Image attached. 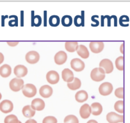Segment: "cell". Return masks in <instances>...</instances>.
Instances as JSON below:
<instances>
[{
  "label": "cell",
  "mask_w": 130,
  "mask_h": 123,
  "mask_svg": "<svg viewBox=\"0 0 130 123\" xmlns=\"http://www.w3.org/2000/svg\"><path fill=\"white\" fill-rule=\"evenodd\" d=\"M106 119L109 123H119L123 122V116L114 112H110L106 115Z\"/></svg>",
  "instance_id": "obj_3"
},
{
  "label": "cell",
  "mask_w": 130,
  "mask_h": 123,
  "mask_svg": "<svg viewBox=\"0 0 130 123\" xmlns=\"http://www.w3.org/2000/svg\"><path fill=\"white\" fill-rule=\"evenodd\" d=\"M113 16V19H114V27H117V17L115 16Z\"/></svg>",
  "instance_id": "obj_44"
},
{
  "label": "cell",
  "mask_w": 130,
  "mask_h": 123,
  "mask_svg": "<svg viewBox=\"0 0 130 123\" xmlns=\"http://www.w3.org/2000/svg\"><path fill=\"white\" fill-rule=\"evenodd\" d=\"M82 16L77 15L74 18V24L76 27L84 26V11H82Z\"/></svg>",
  "instance_id": "obj_25"
},
{
  "label": "cell",
  "mask_w": 130,
  "mask_h": 123,
  "mask_svg": "<svg viewBox=\"0 0 130 123\" xmlns=\"http://www.w3.org/2000/svg\"><path fill=\"white\" fill-rule=\"evenodd\" d=\"M20 120L17 116L13 114L7 116L4 119V123H19Z\"/></svg>",
  "instance_id": "obj_32"
},
{
  "label": "cell",
  "mask_w": 130,
  "mask_h": 123,
  "mask_svg": "<svg viewBox=\"0 0 130 123\" xmlns=\"http://www.w3.org/2000/svg\"><path fill=\"white\" fill-rule=\"evenodd\" d=\"M46 78L49 83L56 84L59 81L60 77L59 74L55 71H50L47 73Z\"/></svg>",
  "instance_id": "obj_12"
},
{
  "label": "cell",
  "mask_w": 130,
  "mask_h": 123,
  "mask_svg": "<svg viewBox=\"0 0 130 123\" xmlns=\"http://www.w3.org/2000/svg\"><path fill=\"white\" fill-rule=\"evenodd\" d=\"M91 79L95 82H100L105 78V72L103 69L96 68L92 70L90 73Z\"/></svg>",
  "instance_id": "obj_1"
},
{
  "label": "cell",
  "mask_w": 130,
  "mask_h": 123,
  "mask_svg": "<svg viewBox=\"0 0 130 123\" xmlns=\"http://www.w3.org/2000/svg\"><path fill=\"white\" fill-rule=\"evenodd\" d=\"M23 95L27 98H32L37 94V89L35 86L32 84H26L22 88Z\"/></svg>",
  "instance_id": "obj_2"
},
{
  "label": "cell",
  "mask_w": 130,
  "mask_h": 123,
  "mask_svg": "<svg viewBox=\"0 0 130 123\" xmlns=\"http://www.w3.org/2000/svg\"><path fill=\"white\" fill-rule=\"evenodd\" d=\"M21 26H24V11L21 12Z\"/></svg>",
  "instance_id": "obj_42"
},
{
  "label": "cell",
  "mask_w": 130,
  "mask_h": 123,
  "mask_svg": "<svg viewBox=\"0 0 130 123\" xmlns=\"http://www.w3.org/2000/svg\"><path fill=\"white\" fill-rule=\"evenodd\" d=\"M123 105L124 102L122 100L117 101L114 104V109L119 113H123Z\"/></svg>",
  "instance_id": "obj_31"
},
{
  "label": "cell",
  "mask_w": 130,
  "mask_h": 123,
  "mask_svg": "<svg viewBox=\"0 0 130 123\" xmlns=\"http://www.w3.org/2000/svg\"><path fill=\"white\" fill-rule=\"evenodd\" d=\"M113 89V85L109 82L103 83L99 88L100 94L104 96H107L110 95Z\"/></svg>",
  "instance_id": "obj_5"
},
{
  "label": "cell",
  "mask_w": 130,
  "mask_h": 123,
  "mask_svg": "<svg viewBox=\"0 0 130 123\" xmlns=\"http://www.w3.org/2000/svg\"><path fill=\"white\" fill-rule=\"evenodd\" d=\"M115 96L119 98V99H123V87H119L115 90L114 93Z\"/></svg>",
  "instance_id": "obj_36"
},
{
  "label": "cell",
  "mask_w": 130,
  "mask_h": 123,
  "mask_svg": "<svg viewBox=\"0 0 130 123\" xmlns=\"http://www.w3.org/2000/svg\"><path fill=\"white\" fill-rule=\"evenodd\" d=\"M42 123H57V119L54 116H48L44 118Z\"/></svg>",
  "instance_id": "obj_35"
},
{
  "label": "cell",
  "mask_w": 130,
  "mask_h": 123,
  "mask_svg": "<svg viewBox=\"0 0 130 123\" xmlns=\"http://www.w3.org/2000/svg\"><path fill=\"white\" fill-rule=\"evenodd\" d=\"M4 60V56L2 53H0V65L2 64Z\"/></svg>",
  "instance_id": "obj_43"
},
{
  "label": "cell",
  "mask_w": 130,
  "mask_h": 123,
  "mask_svg": "<svg viewBox=\"0 0 130 123\" xmlns=\"http://www.w3.org/2000/svg\"><path fill=\"white\" fill-rule=\"evenodd\" d=\"M88 98V95L85 90H80L75 95V99L79 103H83L86 101Z\"/></svg>",
  "instance_id": "obj_19"
},
{
  "label": "cell",
  "mask_w": 130,
  "mask_h": 123,
  "mask_svg": "<svg viewBox=\"0 0 130 123\" xmlns=\"http://www.w3.org/2000/svg\"><path fill=\"white\" fill-rule=\"evenodd\" d=\"M19 123H22V122L21 121H20V122H19Z\"/></svg>",
  "instance_id": "obj_50"
},
{
  "label": "cell",
  "mask_w": 130,
  "mask_h": 123,
  "mask_svg": "<svg viewBox=\"0 0 130 123\" xmlns=\"http://www.w3.org/2000/svg\"><path fill=\"white\" fill-rule=\"evenodd\" d=\"M8 18V16H2V24L1 25L2 27L5 26V20Z\"/></svg>",
  "instance_id": "obj_41"
},
{
  "label": "cell",
  "mask_w": 130,
  "mask_h": 123,
  "mask_svg": "<svg viewBox=\"0 0 130 123\" xmlns=\"http://www.w3.org/2000/svg\"><path fill=\"white\" fill-rule=\"evenodd\" d=\"M104 18L107 19V26L108 27H110L111 25V20L112 19V16L110 17L109 16H104Z\"/></svg>",
  "instance_id": "obj_38"
},
{
  "label": "cell",
  "mask_w": 130,
  "mask_h": 123,
  "mask_svg": "<svg viewBox=\"0 0 130 123\" xmlns=\"http://www.w3.org/2000/svg\"><path fill=\"white\" fill-rule=\"evenodd\" d=\"M115 66L117 70L122 71L123 70V57L119 56L115 60Z\"/></svg>",
  "instance_id": "obj_30"
},
{
  "label": "cell",
  "mask_w": 130,
  "mask_h": 123,
  "mask_svg": "<svg viewBox=\"0 0 130 123\" xmlns=\"http://www.w3.org/2000/svg\"><path fill=\"white\" fill-rule=\"evenodd\" d=\"M31 106L34 110L41 111L45 107V103L42 99L36 98L32 101Z\"/></svg>",
  "instance_id": "obj_13"
},
{
  "label": "cell",
  "mask_w": 130,
  "mask_h": 123,
  "mask_svg": "<svg viewBox=\"0 0 130 123\" xmlns=\"http://www.w3.org/2000/svg\"><path fill=\"white\" fill-rule=\"evenodd\" d=\"M11 68L8 65H4L0 67V75L3 78H7L11 74Z\"/></svg>",
  "instance_id": "obj_21"
},
{
  "label": "cell",
  "mask_w": 130,
  "mask_h": 123,
  "mask_svg": "<svg viewBox=\"0 0 130 123\" xmlns=\"http://www.w3.org/2000/svg\"><path fill=\"white\" fill-rule=\"evenodd\" d=\"M24 82L23 80L15 78L10 81L9 83V87L12 91L17 92L20 91L21 89H22L24 85Z\"/></svg>",
  "instance_id": "obj_4"
},
{
  "label": "cell",
  "mask_w": 130,
  "mask_h": 123,
  "mask_svg": "<svg viewBox=\"0 0 130 123\" xmlns=\"http://www.w3.org/2000/svg\"><path fill=\"white\" fill-rule=\"evenodd\" d=\"M1 99H2V95L1 93H0V100H1Z\"/></svg>",
  "instance_id": "obj_49"
},
{
  "label": "cell",
  "mask_w": 130,
  "mask_h": 123,
  "mask_svg": "<svg viewBox=\"0 0 130 123\" xmlns=\"http://www.w3.org/2000/svg\"><path fill=\"white\" fill-rule=\"evenodd\" d=\"M90 108L91 110V114L95 116L100 115L103 111L102 105L98 102L93 103L91 105Z\"/></svg>",
  "instance_id": "obj_18"
},
{
  "label": "cell",
  "mask_w": 130,
  "mask_h": 123,
  "mask_svg": "<svg viewBox=\"0 0 130 123\" xmlns=\"http://www.w3.org/2000/svg\"><path fill=\"white\" fill-rule=\"evenodd\" d=\"M99 17L98 16H93L91 17V21L94 23V24H91L92 27H97L100 25V22L98 20H96V18H99Z\"/></svg>",
  "instance_id": "obj_37"
},
{
  "label": "cell",
  "mask_w": 130,
  "mask_h": 123,
  "mask_svg": "<svg viewBox=\"0 0 130 123\" xmlns=\"http://www.w3.org/2000/svg\"><path fill=\"white\" fill-rule=\"evenodd\" d=\"M49 24L52 27H57L60 24V18L58 16L53 15L49 18Z\"/></svg>",
  "instance_id": "obj_28"
},
{
  "label": "cell",
  "mask_w": 130,
  "mask_h": 123,
  "mask_svg": "<svg viewBox=\"0 0 130 123\" xmlns=\"http://www.w3.org/2000/svg\"><path fill=\"white\" fill-rule=\"evenodd\" d=\"M77 52L78 55L83 59H87L89 56V52L87 48L82 44L79 45L77 50Z\"/></svg>",
  "instance_id": "obj_20"
},
{
  "label": "cell",
  "mask_w": 130,
  "mask_h": 123,
  "mask_svg": "<svg viewBox=\"0 0 130 123\" xmlns=\"http://www.w3.org/2000/svg\"><path fill=\"white\" fill-rule=\"evenodd\" d=\"M61 23L64 27H70L73 24V19L70 16H64L62 18Z\"/></svg>",
  "instance_id": "obj_27"
},
{
  "label": "cell",
  "mask_w": 130,
  "mask_h": 123,
  "mask_svg": "<svg viewBox=\"0 0 130 123\" xmlns=\"http://www.w3.org/2000/svg\"><path fill=\"white\" fill-rule=\"evenodd\" d=\"M68 87L72 90H76L79 89L81 86V81L78 78H74V80L68 83Z\"/></svg>",
  "instance_id": "obj_23"
},
{
  "label": "cell",
  "mask_w": 130,
  "mask_h": 123,
  "mask_svg": "<svg viewBox=\"0 0 130 123\" xmlns=\"http://www.w3.org/2000/svg\"><path fill=\"white\" fill-rule=\"evenodd\" d=\"M64 122L67 123H79L78 117L74 115L70 114L67 115L64 119Z\"/></svg>",
  "instance_id": "obj_29"
},
{
  "label": "cell",
  "mask_w": 130,
  "mask_h": 123,
  "mask_svg": "<svg viewBox=\"0 0 130 123\" xmlns=\"http://www.w3.org/2000/svg\"><path fill=\"white\" fill-rule=\"evenodd\" d=\"M129 21V18L127 16L123 15L121 16L119 18V24L122 27H128L129 26V24L128 23Z\"/></svg>",
  "instance_id": "obj_33"
},
{
  "label": "cell",
  "mask_w": 130,
  "mask_h": 123,
  "mask_svg": "<svg viewBox=\"0 0 130 123\" xmlns=\"http://www.w3.org/2000/svg\"><path fill=\"white\" fill-rule=\"evenodd\" d=\"M53 93V88L48 85H43L39 89V94L40 96L44 98L50 97L52 95Z\"/></svg>",
  "instance_id": "obj_16"
},
{
  "label": "cell",
  "mask_w": 130,
  "mask_h": 123,
  "mask_svg": "<svg viewBox=\"0 0 130 123\" xmlns=\"http://www.w3.org/2000/svg\"><path fill=\"white\" fill-rule=\"evenodd\" d=\"M34 11H32V18H31V26L39 27L42 23V19L40 16H34Z\"/></svg>",
  "instance_id": "obj_26"
},
{
  "label": "cell",
  "mask_w": 130,
  "mask_h": 123,
  "mask_svg": "<svg viewBox=\"0 0 130 123\" xmlns=\"http://www.w3.org/2000/svg\"><path fill=\"white\" fill-rule=\"evenodd\" d=\"M7 44L11 47H15L19 43V41H7Z\"/></svg>",
  "instance_id": "obj_39"
},
{
  "label": "cell",
  "mask_w": 130,
  "mask_h": 123,
  "mask_svg": "<svg viewBox=\"0 0 130 123\" xmlns=\"http://www.w3.org/2000/svg\"><path fill=\"white\" fill-rule=\"evenodd\" d=\"M25 123H37V121L33 119H30L26 121Z\"/></svg>",
  "instance_id": "obj_45"
},
{
  "label": "cell",
  "mask_w": 130,
  "mask_h": 123,
  "mask_svg": "<svg viewBox=\"0 0 130 123\" xmlns=\"http://www.w3.org/2000/svg\"><path fill=\"white\" fill-rule=\"evenodd\" d=\"M79 113L81 117L82 118H88L91 114L90 106H89L88 104H84L81 107Z\"/></svg>",
  "instance_id": "obj_17"
},
{
  "label": "cell",
  "mask_w": 130,
  "mask_h": 123,
  "mask_svg": "<svg viewBox=\"0 0 130 123\" xmlns=\"http://www.w3.org/2000/svg\"><path fill=\"white\" fill-rule=\"evenodd\" d=\"M100 68H103L105 74H110L112 72L114 69L112 61L108 59H103L100 63Z\"/></svg>",
  "instance_id": "obj_8"
},
{
  "label": "cell",
  "mask_w": 130,
  "mask_h": 123,
  "mask_svg": "<svg viewBox=\"0 0 130 123\" xmlns=\"http://www.w3.org/2000/svg\"><path fill=\"white\" fill-rule=\"evenodd\" d=\"M13 109V104L12 102L8 100L3 101L0 103V110L4 113L11 112Z\"/></svg>",
  "instance_id": "obj_11"
},
{
  "label": "cell",
  "mask_w": 130,
  "mask_h": 123,
  "mask_svg": "<svg viewBox=\"0 0 130 123\" xmlns=\"http://www.w3.org/2000/svg\"><path fill=\"white\" fill-rule=\"evenodd\" d=\"M25 58L27 62L29 64H35L39 60L40 55L36 51H31L27 53Z\"/></svg>",
  "instance_id": "obj_7"
},
{
  "label": "cell",
  "mask_w": 130,
  "mask_h": 123,
  "mask_svg": "<svg viewBox=\"0 0 130 123\" xmlns=\"http://www.w3.org/2000/svg\"><path fill=\"white\" fill-rule=\"evenodd\" d=\"M104 16H101V26L104 27Z\"/></svg>",
  "instance_id": "obj_46"
},
{
  "label": "cell",
  "mask_w": 130,
  "mask_h": 123,
  "mask_svg": "<svg viewBox=\"0 0 130 123\" xmlns=\"http://www.w3.org/2000/svg\"><path fill=\"white\" fill-rule=\"evenodd\" d=\"M71 68L76 72L82 71L85 68V64L79 58H74L71 61Z\"/></svg>",
  "instance_id": "obj_6"
},
{
  "label": "cell",
  "mask_w": 130,
  "mask_h": 123,
  "mask_svg": "<svg viewBox=\"0 0 130 123\" xmlns=\"http://www.w3.org/2000/svg\"><path fill=\"white\" fill-rule=\"evenodd\" d=\"M123 44L122 43V45H121V47H120V51H121V52L122 54L123 53Z\"/></svg>",
  "instance_id": "obj_48"
},
{
  "label": "cell",
  "mask_w": 130,
  "mask_h": 123,
  "mask_svg": "<svg viewBox=\"0 0 130 123\" xmlns=\"http://www.w3.org/2000/svg\"><path fill=\"white\" fill-rule=\"evenodd\" d=\"M64 123H67V122H64Z\"/></svg>",
  "instance_id": "obj_51"
},
{
  "label": "cell",
  "mask_w": 130,
  "mask_h": 123,
  "mask_svg": "<svg viewBox=\"0 0 130 123\" xmlns=\"http://www.w3.org/2000/svg\"><path fill=\"white\" fill-rule=\"evenodd\" d=\"M62 78L65 82L68 83L74 80V75L73 72L69 69H65L62 72Z\"/></svg>",
  "instance_id": "obj_14"
},
{
  "label": "cell",
  "mask_w": 130,
  "mask_h": 123,
  "mask_svg": "<svg viewBox=\"0 0 130 123\" xmlns=\"http://www.w3.org/2000/svg\"><path fill=\"white\" fill-rule=\"evenodd\" d=\"M9 18L12 19L8 22V25L10 27L18 26V17L17 16H10L9 17Z\"/></svg>",
  "instance_id": "obj_34"
},
{
  "label": "cell",
  "mask_w": 130,
  "mask_h": 123,
  "mask_svg": "<svg viewBox=\"0 0 130 123\" xmlns=\"http://www.w3.org/2000/svg\"><path fill=\"white\" fill-rule=\"evenodd\" d=\"M68 59L67 53L62 51H60L57 53L54 57L55 63L58 65H63L66 62Z\"/></svg>",
  "instance_id": "obj_10"
},
{
  "label": "cell",
  "mask_w": 130,
  "mask_h": 123,
  "mask_svg": "<svg viewBox=\"0 0 130 123\" xmlns=\"http://www.w3.org/2000/svg\"><path fill=\"white\" fill-rule=\"evenodd\" d=\"M44 26H47V11H44Z\"/></svg>",
  "instance_id": "obj_40"
},
{
  "label": "cell",
  "mask_w": 130,
  "mask_h": 123,
  "mask_svg": "<svg viewBox=\"0 0 130 123\" xmlns=\"http://www.w3.org/2000/svg\"><path fill=\"white\" fill-rule=\"evenodd\" d=\"M78 42L77 41H67L65 43V48L69 52H74L77 51L78 48Z\"/></svg>",
  "instance_id": "obj_22"
},
{
  "label": "cell",
  "mask_w": 130,
  "mask_h": 123,
  "mask_svg": "<svg viewBox=\"0 0 130 123\" xmlns=\"http://www.w3.org/2000/svg\"><path fill=\"white\" fill-rule=\"evenodd\" d=\"M22 112L26 117L31 118L34 116L35 114V110H33L30 105H27L23 108Z\"/></svg>",
  "instance_id": "obj_24"
},
{
  "label": "cell",
  "mask_w": 130,
  "mask_h": 123,
  "mask_svg": "<svg viewBox=\"0 0 130 123\" xmlns=\"http://www.w3.org/2000/svg\"><path fill=\"white\" fill-rule=\"evenodd\" d=\"M87 123H98V122L94 119H90L88 120Z\"/></svg>",
  "instance_id": "obj_47"
},
{
  "label": "cell",
  "mask_w": 130,
  "mask_h": 123,
  "mask_svg": "<svg viewBox=\"0 0 130 123\" xmlns=\"http://www.w3.org/2000/svg\"><path fill=\"white\" fill-rule=\"evenodd\" d=\"M14 74L18 78L24 77L27 75L28 69L23 65H18L14 69Z\"/></svg>",
  "instance_id": "obj_15"
},
{
  "label": "cell",
  "mask_w": 130,
  "mask_h": 123,
  "mask_svg": "<svg viewBox=\"0 0 130 123\" xmlns=\"http://www.w3.org/2000/svg\"><path fill=\"white\" fill-rule=\"evenodd\" d=\"M91 51L95 54L101 53L104 48V43L103 41H91L89 44Z\"/></svg>",
  "instance_id": "obj_9"
}]
</instances>
